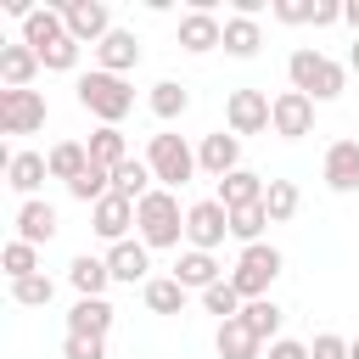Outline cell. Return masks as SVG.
<instances>
[{"label":"cell","instance_id":"obj_32","mask_svg":"<svg viewBox=\"0 0 359 359\" xmlns=\"http://www.w3.org/2000/svg\"><path fill=\"white\" fill-rule=\"evenodd\" d=\"M90 163H101V168H118V163H129V140H123V129H112V123H101L90 140Z\"/></svg>","mask_w":359,"mask_h":359},{"label":"cell","instance_id":"obj_6","mask_svg":"<svg viewBox=\"0 0 359 359\" xmlns=\"http://www.w3.org/2000/svg\"><path fill=\"white\" fill-rule=\"evenodd\" d=\"M224 236H230V208H224L219 196H208V202H191V208H185V241H191L196 252H213Z\"/></svg>","mask_w":359,"mask_h":359},{"label":"cell","instance_id":"obj_16","mask_svg":"<svg viewBox=\"0 0 359 359\" xmlns=\"http://www.w3.org/2000/svg\"><path fill=\"white\" fill-rule=\"evenodd\" d=\"M95 62H101V73H118V79H123V73L140 67V39H135L129 28H112V34L95 45Z\"/></svg>","mask_w":359,"mask_h":359},{"label":"cell","instance_id":"obj_43","mask_svg":"<svg viewBox=\"0 0 359 359\" xmlns=\"http://www.w3.org/2000/svg\"><path fill=\"white\" fill-rule=\"evenodd\" d=\"M264 359H309V342H292V337H280V342H269V353Z\"/></svg>","mask_w":359,"mask_h":359},{"label":"cell","instance_id":"obj_39","mask_svg":"<svg viewBox=\"0 0 359 359\" xmlns=\"http://www.w3.org/2000/svg\"><path fill=\"white\" fill-rule=\"evenodd\" d=\"M62 359H107V342L101 337H67L62 342Z\"/></svg>","mask_w":359,"mask_h":359},{"label":"cell","instance_id":"obj_1","mask_svg":"<svg viewBox=\"0 0 359 359\" xmlns=\"http://www.w3.org/2000/svg\"><path fill=\"white\" fill-rule=\"evenodd\" d=\"M286 79H292V90H303L314 107H320V101H337V95H342V84H348L342 62L320 56L314 45H297V50L286 56Z\"/></svg>","mask_w":359,"mask_h":359},{"label":"cell","instance_id":"obj_2","mask_svg":"<svg viewBox=\"0 0 359 359\" xmlns=\"http://www.w3.org/2000/svg\"><path fill=\"white\" fill-rule=\"evenodd\" d=\"M79 107L90 112V118H101V123H123L129 112H135V90H129V79H118V73H101V67H90V73H79Z\"/></svg>","mask_w":359,"mask_h":359},{"label":"cell","instance_id":"obj_9","mask_svg":"<svg viewBox=\"0 0 359 359\" xmlns=\"http://www.w3.org/2000/svg\"><path fill=\"white\" fill-rule=\"evenodd\" d=\"M62 17H67V34H73L79 45H101V39L112 34V11H107V0H67Z\"/></svg>","mask_w":359,"mask_h":359},{"label":"cell","instance_id":"obj_44","mask_svg":"<svg viewBox=\"0 0 359 359\" xmlns=\"http://www.w3.org/2000/svg\"><path fill=\"white\" fill-rule=\"evenodd\" d=\"M342 22H348V28H353V39H359V0H348V6H342Z\"/></svg>","mask_w":359,"mask_h":359},{"label":"cell","instance_id":"obj_46","mask_svg":"<svg viewBox=\"0 0 359 359\" xmlns=\"http://www.w3.org/2000/svg\"><path fill=\"white\" fill-rule=\"evenodd\" d=\"M348 359H359V337H353V342H348Z\"/></svg>","mask_w":359,"mask_h":359},{"label":"cell","instance_id":"obj_13","mask_svg":"<svg viewBox=\"0 0 359 359\" xmlns=\"http://www.w3.org/2000/svg\"><path fill=\"white\" fill-rule=\"evenodd\" d=\"M129 224H135V202H123L118 191H112V196H101V202L90 208V230H95L107 247L129 241Z\"/></svg>","mask_w":359,"mask_h":359},{"label":"cell","instance_id":"obj_3","mask_svg":"<svg viewBox=\"0 0 359 359\" xmlns=\"http://www.w3.org/2000/svg\"><path fill=\"white\" fill-rule=\"evenodd\" d=\"M135 230H140V241H146L151 252L180 247V241H185V213H180V196L157 185L146 202H135Z\"/></svg>","mask_w":359,"mask_h":359},{"label":"cell","instance_id":"obj_11","mask_svg":"<svg viewBox=\"0 0 359 359\" xmlns=\"http://www.w3.org/2000/svg\"><path fill=\"white\" fill-rule=\"evenodd\" d=\"M269 129H275L280 140H303V135L314 129V101H309L303 90H280V95H275V118H269Z\"/></svg>","mask_w":359,"mask_h":359},{"label":"cell","instance_id":"obj_17","mask_svg":"<svg viewBox=\"0 0 359 359\" xmlns=\"http://www.w3.org/2000/svg\"><path fill=\"white\" fill-rule=\"evenodd\" d=\"M50 180V163L39 157V151H11L6 157V185L22 196V202H34V191Z\"/></svg>","mask_w":359,"mask_h":359},{"label":"cell","instance_id":"obj_18","mask_svg":"<svg viewBox=\"0 0 359 359\" xmlns=\"http://www.w3.org/2000/svg\"><path fill=\"white\" fill-rule=\"evenodd\" d=\"M56 230H62V219H56V208L50 202H22L17 208V241H28V247H45V241H56Z\"/></svg>","mask_w":359,"mask_h":359},{"label":"cell","instance_id":"obj_23","mask_svg":"<svg viewBox=\"0 0 359 359\" xmlns=\"http://www.w3.org/2000/svg\"><path fill=\"white\" fill-rule=\"evenodd\" d=\"M258 45H264V28H258V17H224V56H236V62H252L258 56Z\"/></svg>","mask_w":359,"mask_h":359},{"label":"cell","instance_id":"obj_33","mask_svg":"<svg viewBox=\"0 0 359 359\" xmlns=\"http://www.w3.org/2000/svg\"><path fill=\"white\" fill-rule=\"evenodd\" d=\"M297 185L292 180H269V191H264V213H269V224H286L292 213H297Z\"/></svg>","mask_w":359,"mask_h":359},{"label":"cell","instance_id":"obj_10","mask_svg":"<svg viewBox=\"0 0 359 359\" xmlns=\"http://www.w3.org/2000/svg\"><path fill=\"white\" fill-rule=\"evenodd\" d=\"M180 50H191V56L224 50V22H219L213 11H202V6H191V11L180 17Z\"/></svg>","mask_w":359,"mask_h":359},{"label":"cell","instance_id":"obj_26","mask_svg":"<svg viewBox=\"0 0 359 359\" xmlns=\"http://www.w3.org/2000/svg\"><path fill=\"white\" fill-rule=\"evenodd\" d=\"M213 353H219V359H264V342H258L241 320H224V325L213 331Z\"/></svg>","mask_w":359,"mask_h":359},{"label":"cell","instance_id":"obj_34","mask_svg":"<svg viewBox=\"0 0 359 359\" xmlns=\"http://www.w3.org/2000/svg\"><path fill=\"white\" fill-rule=\"evenodd\" d=\"M0 269H6V280H28V275H39V247H28V241H6Z\"/></svg>","mask_w":359,"mask_h":359},{"label":"cell","instance_id":"obj_37","mask_svg":"<svg viewBox=\"0 0 359 359\" xmlns=\"http://www.w3.org/2000/svg\"><path fill=\"white\" fill-rule=\"evenodd\" d=\"M202 309H208V314H219V325H224V320H236L247 303H241V292H236V286H230V275H224L219 286H208V292H202Z\"/></svg>","mask_w":359,"mask_h":359},{"label":"cell","instance_id":"obj_27","mask_svg":"<svg viewBox=\"0 0 359 359\" xmlns=\"http://www.w3.org/2000/svg\"><path fill=\"white\" fill-rule=\"evenodd\" d=\"M45 163H50V180L73 185V180L90 168V146H84V140H56V146L45 151Z\"/></svg>","mask_w":359,"mask_h":359},{"label":"cell","instance_id":"obj_22","mask_svg":"<svg viewBox=\"0 0 359 359\" xmlns=\"http://www.w3.org/2000/svg\"><path fill=\"white\" fill-rule=\"evenodd\" d=\"M174 280H180L185 292H208V286H219L224 275H219V258H213V252L185 247V252H180V264H174Z\"/></svg>","mask_w":359,"mask_h":359},{"label":"cell","instance_id":"obj_29","mask_svg":"<svg viewBox=\"0 0 359 359\" xmlns=\"http://www.w3.org/2000/svg\"><path fill=\"white\" fill-rule=\"evenodd\" d=\"M185 297H191V292H185L174 275H151V280L140 286V303H146L151 314H180V309H185Z\"/></svg>","mask_w":359,"mask_h":359},{"label":"cell","instance_id":"obj_25","mask_svg":"<svg viewBox=\"0 0 359 359\" xmlns=\"http://www.w3.org/2000/svg\"><path fill=\"white\" fill-rule=\"evenodd\" d=\"M67 280H73V292H79V297H107V286H112V269H107V258H90V252H79V258L67 264Z\"/></svg>","mask_w":359,"mask_h":359},{"label":"cell","instance_id":"obj_19","mask_svg":"<svg viewBox=\"0 0 359 359\" xmlns=\"http://www.w3.org/2000/svg\"><path fill=\"white\" fill-rule=\"evenodd\" d=\"M112 303L107 297H79L73 309H67V337H101L107 342V331H112Z\"/></svg>","mask_w":359,"mask_h":359},{"label":"cell","instance_id":"obj_40","mask_svg":"<svg viewBox=\"0 0 359 359\" xmlns=\"http://www.w3.org/2000/svg\"><path fill=\"white\" fill-rule=\"evenodd\" d=\"M309 359H348V342H342L337 331H320V337L309 342Z\"/></svg>","mask_w":359,"mask_h":359},{"label":"cell","instance_id":"obj_41","mask_svg":"<svg viewBox=\"0 0 359 359\" xmlns=\"http://www.w3.org/2000/svg\"><path fill=\"white\" fill-rule=\"evenodd\" d=\"M269 11H275V22H286V28H297V22H309V11H314V6H297V0H275Z\"/></svg>","mask_w":359,"mask_h":359},{"label":"cell","instance_id":"obj_35","mask_svg":"<svg viewBox=\"0 0 359 359\" xmlns=\"http://www.w3.org/2000/svg\"><path fill=\"white\" fill-rule=\"evenodd\" d=\"M50 297H56V280H50L45 269L28 275V280H11V303H17V309H45Z\"/></svg>","mask_w":359,"mask_h":359},{"label":"cell","instance_id":"obj_15","mask_svg":"<svg viewBox=\"0 0 359 359\" xmlns=\"http://www.w3.org/2000/svg\"><path fill=\"white\" fill-rule=\"evenodd\" d=\"M320 174H325V185H331V191H342V196H348V191H359V140H331V146H325V168H320Z\"/></svg>","mask_w":359,"mask_h":359},{"label":"cell","instance_id":"obj_7","mask_svg":"<svg viewBox=\"0 0 359 359\" xmlns=\"http://www.w3.org/2000/svg\"><path fill=\"white\" fill-rule=\"evenodd\" d=\"M269 118H275V101H269L264 90H230V95H224V123H230V135H264Z\"/></svg>","mask_w":359,"mask_h":359},{"label":"cell","instance_id":"obj_36","mask_svg":"<svg viewBox=\"0 0 359 359\" xmlns=\"http://www.w3.org/2000/svg\"><path fill=\"white\" fill-rule=\"evenodd\" d=\"M264 224H269V213H264V202H252V208H236V213H230V236H236L241 247H252V241H264Z\"/></svg>","mask_w":359,"mask_h":359},{"label":"cell","instance_id":"obj_8","mask_svg":"<svg viewBox=\"0 0 359 359\" xmlns=\"http://www.w3.org/2000/svg\"><path fill=\"white\" fill-rule=\"evenodd\" d=\"M45 129V95L39 90H0V135H34Z\"/></svg>","mask_w":359,"mask_h":359},{"label":"cell","instance_id":"obj_45","mask_svg":"<svg viewBox=\"0 0 359 359\" xmlns=\"http://www.w3.org/2000/svg\"><path fill=\"white\" fill-rule=\"evenodd\" d=\"M348 62H353V73H359V39H353V50H348Z\"/></svg>","mask_w":359,"mask_h":359},{"label":"cell","instance_id":"obj_21","mask_svg":"<svg viewBox=\"0 0 359 359\" xmlns=\"http://www.w3.org/2000/svg\"><path fill=\"white\" fill-rule=\"evenodd\" d=\"M39 67H45L39 50H28L22 39H17V45H0V84H6V90H28Z\"/></svg>","mask_w":359,"mask_h":359},{"label":"cell","instance_id":"obj_38","mask_svg":"<svg viewBox=\"0 0 359 359\" xmlns=\"http://www.w3.org/2000/svg\"><path fill=\"white\" fill-rule=\"evenodd\" d=\"M79 50H84V45H79V39L67 34V39H56L50 50H39V62H45L50 73H73V67H79Z\"/></svg>","mask_w":359,"mask_h":359},{"label":"cell","instance_id":"obj_14","mask_svg":"<svg viewBox=\"0 0 359 359\" xmlns=\"http://www.w3.org/2000/svg\"><path fill=\"white\" fill-rule=\"evenodd\" d=\"M107 269H112V280H123V286H146L151 280V247L135 236V241H118V247H107Z\"/></svg>","mask_w":359,"mask_h":359},{"label":"cell","instance_id":"obj_5","mask_svg":"<svg viewBox=\"0 0 359 359\" xmlns=\"http://www.w3.org/2000/svg\"><path fill=\"white\" fill-rule=\"evenodd\" d=\"M275 275H280V247L252 241V247H241V258H236V269H230V286L241 292V303H258V297H269Z\"/></svg>","mask_w":359,"mask_h":359},{"label":"cell","instance_id":"obj_28","mask_svg":"<svg viewBox=\"0 0 359 359\" xmlns=\"http://www.w3.org/2000/svg\"><path fill=\"white\" fill-rule=\"evenodd\" d=\"M112 191H118L123 202H146V196L157 191V180H151L146 157H129V163H118V168H112Z\"/></svg>","mask_w":359,"mask_h":359},{"label":"cell","instance_id":"obj_42","mask_svg":"<svg viewBox=\"0 0 359 359\" xmlns=\"http://www.w3.org/2000/svg\"><path fill=\"white\" fill-rule=\"evenodd\" d=\"M309 22H314V28H331V22H342V6H337V0H314Z\"/></svg>","mask_w":359,"mask_h":359},{"label":"cell","instance_id":"obj_20","mask_svg":"<svg viewBox=\"0 0 359 359\" xmlns=\"http://www.w3.org/2000/svg\"><path fill=\"white\" fill-rule=\"evenodd\" d=\"M56 39H67V17H62V6H34V17L22 22V45H28V50H50Z\"/></svg>","mask_w":359,"mask_h":359},{"label":"cell","instance_id":"obj_30","mask_svg":"<svg viewBox=\"0 0 359 359\" xmlns=\"http://www.w3.org/2000/svg\"><path fill=\"white\" fill-rule=\"evenodd\" d=\"M236 320H241L258 342H280V320H286V314H280V303H275V297H258V303H247Z\"/></svg>","mask_w":359,"mask_h":359},{"label":"cell","instance_id":"obj_4","mask_svg":"<svg viewBox=\"0 0 359 359\" xmlns=\"http://www.w3.org/2000/svg\"><path fill=\"white\" fill-rule=\"evenodd\" d=\"M146 168H151V180H157L163 191H180V185L196 180V146H191L185 135H151Z\"/></svg>","mask_w":359,"mask_h":359},{"label":"cell","instance_id":"obj_31","mask_svg":"<svg viewBox=\"0 0 359 359\" xmlns=\"http://www.w3.org/2000/svg\"><path fill=\"white\" fill-rule=\"evenodd\" d=\"M146 101H151V112H157L163 123H174V118H185V112H191V90H185L180 79L151 84V95H146Z\"/></svg>","mask_w":359,"mask_h":359},{"label":"cell","instance_id":"obj_12","mask_svg":"<svg viewBox=\"0 0 359 359\" xmlns=\"http://www.w3.org/2000/svg\"><path fill=\"white\" fill-rule=\"evenodd\" d=\"M196 168L213 174V180L236 174V168H241V135H224V129L202 135V146H196Z\"/></svg>","mask_w":359,"mask_h":359},{"label":"cell","instance_id":"obj_24","mask_svg":"<svg viewBox=\"0 0 359 359\" xmlns=\"http://www.w3.org/2000/svg\"><path fill=\"white\" fill-rule=\"evenodd\" d=\"M264 191H269V180H258L252 168H236V174H224L219 180V202L236 213V208H252V202H264Z\"/></svg>","mask_w":359,"mask_h":359}]
</instances>
